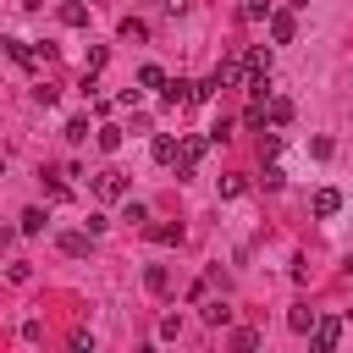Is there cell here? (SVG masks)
Masks as SVG:
<instances>
[{
    "instance_id": "6da1fadb",
    "label": "cell",
    "mask_w": 353,
    "mask_h": 353,
    "mask_svg": "<svg viewBox=\"0 0 353 353\" xmlns=\"http://www.w3.org/2000/svg\"><path fill=\"white\" fill-rule=\"evenodd\" d=\"M210 77H215L221 88H248V77H254V72H248V55H226Z\"/></svg>"
},
{
    "instance_id": "7a4b0ae2",
    "label": "cell",
    "mask_w": 353,
    "mask_h": 353,
    "mask_svg": "<svg viewBox=\"0 0 353 353\" xmlns=\"http://www.w3.org/2000/svg\"><path fill=\"white\" fill-rule=\"evenodd\" d=\"M215 138H199V132H188L182 138V154H176V176H193V165L204 160V149H210Z\"/></svg>"
},
{
    "instance_id": "3957f363",
    "label": "cell",
    "mask_w": 353,
    "mask_h": 353,
    "mask_svg": "<svg viewBox=\"0 0 353 353\" xmlns=\"http://www.w3.org/2000/svg\"><path fill=\"white\" fill-rule=\"evenodd\" d=\"M127 188H132V182H127V171H116V165H105V171L94 176V193H99V199H127Z\"/></svg>"
},
{
    "instance_id": "277c9868",
    "label": "cell",
    "mask_w": 353,
    "mask_h": 353,
    "mask_svg": "<svg viewBox=\"0 0 353 353\" xmlns=\"http://www.w3.org/2000/svg\"><path fill=\"white\" fill-rule=\"evenodd\" d=\"M309 342H314L320 353H331V347L342 342V320H336V314H320V320H314V331H309Z\"/></svg>"
},
{
    "instance_id": "5b68a950",
    "label": "cell",
    "mask_w": 353,
    "mask_h": 353,
    "mask_svg": "<svg viewBox=\"0 0 353 353\" xmlns=\"http://www.w3.org/2000/svg\"><path fill=\"white\" fill-rule=\"evenodd\" d=\"M270 39H276V44H292V39H298V17H292V11H270Z\"/></svg>"
},
{
    "instance_id": "8992f818",
    "label": "cell",
    "mask_w": 353,
    "mask_h": 353,
    "mask_svg": "<svg viewBox=\"0 0 353 353\" xmlns=\"http://www.w3.org/2000/svg\"><path fill=\"white\" fill-rule=\"evenodd\" d=\"M265 121H270V127H287V121H292V99H287V94H270V99H265Z\"/></svg>"
},
{
    "instance_id": "52a82bcc",
    "label": "cell",
    "mask_w": 353,
    "mask_h": 353,
    "mask_svg": "<svg viewBox=\"0 0 353 353\" xmlns=\"http://www.w3.org/2000/svg\"><path fill=\"white\" fill-rule=\"evenodd\" d=\"M309 210H314V215H320V221H331V215H336V210H342V193H336V188H320V193H314V199H309Z\"/></svg>"
},
{
    "instance_id": "ba28073f",
    "label": "cell",
    "mask_w": 353,
    "mask_h": 353,
    "mask_svg": "<svg viewBox=\"0 0 353 353\" xmlns=\"http://www.w3.org/2000/svg\"><path fill=\"white\" fill-rule=\"evenodd\" d=\"M149 154H154V160H160V165H176V154H182V143H176V138H171V132H160V138H154V143H149Z\"/></svg>"
},
{
    "instance_id": "9c48e42d",
    "label": "cell",
    "mask_w": 353,
    "mask_h": 353,
    "mask_svg": "<svg viewBox=\"0 0 353 353\" xmlns=\"http://www.w3.org/2000/svg\"><path fill=\"white\" fill-rule=\"evenodd\" d=\"M94 248V232H61V254H72V259H83Z\"/></svg>"
},
{
    "instance_id": "30bf717a",
    "label": "cell",
    "mask_w": 353,
    "mask_h": 353,
    "mask_svg": "<svg viewBox=\"0 0 353 353\" xmlns=\"http://www.w3.org/2000/svg\"><path fill=\"white\" fill-rule=\"evenodd\" d=\"M314 320H320V314H314L309 303H298V309H287V325H292L298 336H309V331H314Z\"/></svg>"
},
{
    "instance_id": "8fae6325",
    "label": "cell",
    "mask_w": 353,
    "mask_h": 353,
    "mask_svg": "<svg viewBox=\"0 0 353 353\" xmlns=\"http://www.w3.org/2000/svg\"><path fill=\"white\" fill-rule=\"evenodd\" d=\"M94 143H99L105 154H116V149H121V127H116V121H105V127H94Z\"/></svg>"
},
{
    "instance_id": "7c38bea8",
    "label": "cell",
    "mask_w": 353,
    "mask_h": 353,
    "mask_svg": "<svg viewBox=\"0 0 353 353\" xmlns=\"http://www.w3.org/2000/svg\"><path fill=\"white\" fill-rule=\"evenodd\" d=\"M61 22H66V28H88V6H83V0H66V6H61Z\"/></svg>"
},
{
    "instance_id": "4fadbf2b",
    "label": "cell",
    "mask_w": 353,
    "mask_h": 353,
    "mask_svg": "<svg viewBox=\"0 0 353 353\" xmlns=\"http://www.w3.org/2000/svg\"><path fill=\"white\" fill-rule=\"evenodd\" d=\"M143 39H149V22L143 17H127L121 22V44H143Z\"/></svg>"
},
{
    "instance_id": "5bb4252c",
    "label": "cell",
    "mask_w": 353,
    "mask_h": 353,
    "mask_svg": "<svg viewBox=\"0 0 353 353\" xmlns=\"http://www.w3.org/2000/svg\"><path fill=\"white\" fill-rule=\"evenodd\" d=\"M226 320H232V303L226 298H210L204 303V325H226Z\"/></svg>"
},
{
    "instance_id": "9a60e30c",
    "label": "cell",
    "mask_w": 353,
    "mask_h": 353,
    "mask_svg": "<svg viewBox=\"0 0 353 353\" xmlns=\"http://www.w3.org/2000/svg\"><path fill=\"white\" fill-rule=\"evenodd\" d=\"M17 232H22V237H39V232H44V210H22Z\"/></svg>"
},
{
    "instance_id": "2e32d148",
    "label": "cell",
    "mask_w": 353,
    "mask_h": 353,
    "mask_svg": "<svg viewBox=\"0 0 353 353\" xmlns=\"http://www.w3.org/2000/svg\"><path fill=\"white\" fill-rule=\"evenodd\" d=\"M143 287H149V292H165V287H171V270H165V265H149V270H143Z\"/></svg>"
},
{
    "instance_id": "e0dca14e",
    "label": "cell",
    "mask_w": 353,
    "mask_h": 353,
    "mask_svg": "<svg viewBox=\"0 0 353 353\" xmlns=\"http://www.w3.org/2000/svg\"><path fill=\"white\" fill-rule=\"evenodd\" d=\"M270 11H276V0H243V17L248 22H270Z\"/></svg>"
},
{
    "instance_id": "ac0fdd59",
    "label": "cell",
    "mask_w": 353,
    "mask_h": 353,
    "mask_svg": "<svg viewBox=\"0 0 353 353\" xmlns=\"http://www.w3.org/2000/svg\"><path fill=\"white\" fill-rule=\"evenodd\" d=\"M248 72H265L270 77V44H254L248 50Z\"/></svg>"
},
{
    "instance_id": "d6986e66",
    "label": "cell",
    "mask_w": 353,
    "mask_h": 353,
    "mask_svg": "<svg viewBox=\"0 0 353 353\" xmlns=\"http://www.w3.org/2000/svg\"><path fill=\"white\" fill-rule=\"evenodd\" d=\"M149 237L171 248V243H182V226H171V221H160V226H149Z\"/></svg>"
},
{
    "instance_id": "ffe728a7",
    "label": "cell",
    "mask_w": 353,
    "mask_h": 353,
    "mask_svg": "<svg viewBox=\"0 0 353 353\" xmlns=\"http://www.w3.org/2000/svg\"><path fill=\"white\" fill-rule=\"evenodd\" d=\"M165 83H171V77H165L160 66H143V72H138V88H165Z\"/></svg>"
},
{
    "instance_id": "44dd1931",
    "label": "cell",
    "mask_w": 353,
    "mask_h": 353,
    "mask_svg": "<svg viewBox=\"0 0 353 353\" xmlns=\"http://www.w3.org/2000/svg\"><path fill=\"white\" fill-rule=\"evenodd\" d=\"M94 127H88V116H77V121H66V143H83Z\"/></svg>"
},
{
    "instance_id": "7402d4cb",
    "label": "cell",
    "mask_w": 353,
    "mask_h": 353,
    "mask_svg": "<svg viewBox=\"0 0 353 353\" xmlns=\"http://www.w3.org/2000/svg\"><path fill=\"white\" fill-rule=\"evenodd\" d=\"M243 193H248L243 176H221V199H243Z\"/></svg>"
},
{
    "instance_id": "603a6c76",
    "label": "cell",
    "mask_w": 353,
    "mask_h": 353,
    "mask_svg": "<svg viewBox=\"0 0 353 353\" xmlns=\"http://www.w3.org/2000/svg\"><path fill=\"white\" fill-rule=\"evenodd\" d=\"M232 347H243V353H248V347H259V331H248V325H243V331H232Z\"/></svg>"
},
{
    "instance_id": "cb8c5ba5",
    "label": "cell",
    "mask_w": 353,
    "mask_h": 353,
    "mask_svg": "<svg viewBox=\"0 0 353 353\" xmlns=\"http://www.w3.org/2000/svg\"><path fill=\"white\" fill-rule=\"evenodd\" d=\"M281 182H287V171H281V165H276V160H270V165H265V188H270V193H276V188H281Z\"/></svg>"
},
{
    "instance_id": "d4e9b609",
    "label": "cell",
    "mask_w": 353,
    "mask_h": 353,
    "mask_svg": "<svg viewBox=\"0 0 353 353\" xmlns=\"http://www.w3.org/2000/svg\"><path fill=\"white\" fill-rule=\"evenodd\" d=\"M121 221H132V226H143V221H149V204H132V199H127V215H121Z\"/></svg>"
},
{
    "instance_id": "484cf974",
    "label": "cell",
    "mask_w": 353,
    "mask_h": 353,
    "mask_svg": "<svg viewBox=\"0 0 353 353\" xmlns=\"http://www.w3.org/2000/svg\"><path fill=\"white\" fill-rule=\"evenodd\" d=\"M331 149H336L331 138H314V143H309V154H314V160H331Z\"/></svg>"
},
{
    "instance_id": "4316f807",
    "label": "cell",
    "mask_w": 353,
    "mask_h": 353,
    "mask_svg": "<svg viewBox=\"0 0 353 353\" xmlns=\"http://www.w3.org/2000/svg\"><path fill=\"white\" fill-rule=\"evenodd\" d=\"M44 193H50V199H66V193H72V188H66V182H61V176H44Z\"/></svg>"
},
{
    "instance_id": "83f0119b",
    "label": "cell",
    "mask_w": 353,
    "mask_h": 353,
    "mask_svg": "<svg viewBox=\"0 0 353 353\" xmlns=\"http://www.w3.org/2000/svg\"><path fill=\"white\" fill-rule=\"evenodd\" d=\"M182 6H188V0H165V11H171V17H176V11H182Z\"/></svg>"
},
{
    "instance_id": "f1b7e54d",
    "label": "cell",
    "mask_w": 353,
    "mask_h": 353,
    "mask_svg": "<svg viewBox=\"0 0 353 353\" xmlns=\"http://www.w3.org/2000/svg\"><path fill=\"white\" fill-rule=\"evenodd\" d=\"M287 6H309V0H287Z\"/></svg>"
},
{
    "instance_id": "f546056e",
    "label": "cell",
    "mask_w": 353,
    "mask_h": 353,
    "mask_svg": "<svg viewBox=\"0 0 353 353\" xmlns=\"http://www.w3.org/2000/svg\"><path fill=\"white\" fill-rule=\"evenodd\" d=\"M347 276H353V259H347Z\"/></svg>"
}]
</instances>
